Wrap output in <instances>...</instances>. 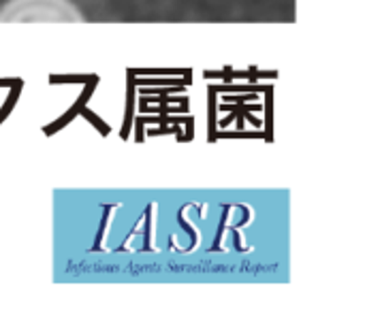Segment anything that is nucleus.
Masks as SVG:
<instances>
[{
	"label": "nucleus",
	"mask_w": 365,
	"mask_h": 311,
	"mask_svg": "<svg viewBox=\"0 0 365 311\" xmlns=\"http://www.w3.org/2000/svg\"><path fill=\"white\" fill-rule=\"evenodd\" d=\"M83 115H86V117H88L90 122H94V124L98 126V130H101L103 135H107V126H105V124H101V122H98V120H96V117H94V115H92L90 111H88V109H83Z\"/></svg>",
	"instance_id": "1"
}]
</instances>
